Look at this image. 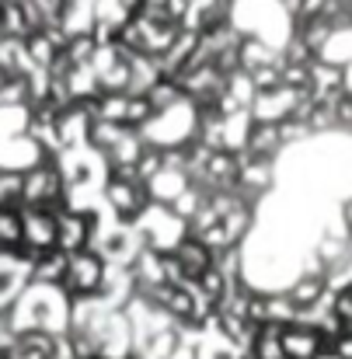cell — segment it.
<instances>
[{"label":"cell","mask_w":352,"mask_h":359,"mask_svg":"<svg viewBox=\"0 0 352 359\" xmlns=\"http://www.w3.org/2000/svg\"><path fill=\"white\" fill-rule=\"evenodd\" d=\"M67 269H70V255H67V251H60V248L35 251L32 283H39V286H63V279H67Z\"/></svg>","instance_id":"5b68a950"},{"label":"cell","mask_w":352,"mask_h":359,"mask_svg":"<svg viewBox=\"0 0 352 359\" xmlns=\"http://www.w3.org/2000/svg\"><path fill=\"white\" fill-rule=\"evenodd\" d=\"M206 199H210V192H203L199 185H189V189L171 203V213H175L182 224H192V220L199 217V210L206 206Z\"/></svg>","instance_id":"9c48e42d"},{"label":"cell","mask_w":352,"mask_h":359,"mask_svg":"<svg viewBox=\"0 0 352 359\" xmlns=\"http://www.w3.org/2000/svg\"><path fill=\"white\" fill-rule=\"evenodd\" d=\"M279 136H283V147H297L300 140H311L314 133H311V126L300 119H286L279 126Z\"/></svg>","instance_id":"8fae6325"},{"label":"cell","mask_w":352,"mask_h":359,"mask_svg":"<svg viewBox=\"0 0 352 359\" xmlns=\"http://www.w3.org/2000/svg\"><path fill=\"white\" fill-rule=\"evenodd\" d=\"M318 359H342V356H339L335 349H325V353H321V356H318Z\"/></svg>","instance_id":"5bb4252c"},{"label":"cell","mask_w":352,"mask_h":359,"mask_svg":"<svg viewBox=\"0 0 352 359\" xmlns=\"http://www.w3.org/2000/svg\"><path fill=\"white\" fill-rule=\"evenodd\" d=\"M332 311L339 314V321L352 332V286H346L342 293H332Z\"/></svg>","instance_id":"7c38bea8"},{"label":"cell","mask_w":352,"mask_h":359,"mask_svg":"<svg viewBox=\"0 0 352 359\" xmlns=\"http://www.w3.org/2000/svg\"><path fill=\"white\" fill-rule=\"evenodd\" d=\"M304 91H293V88H272V91H258L255 102H251V119L262 122V126H283L286 119H293L297 105H300Z\"/></svg>","instance_id":"7a4b0ae2"},{"label":"cell","mask_w":352,"mask_h":359,"mask_svg":"<svg viewBox=\"0 0 352 359\" xmlns=\"http://www.w3.org/2000/svg\"><path fill=\"white\" fill-rule=\"evenodd\" d=\"M171 255H175V262L185 269V276H189V279H203V276L217 265V251H213L206 241L192 238V234L182 241V244L171 251Z\"/></svg>","instance_id":"3957f363"},{"label":"cell","mask_w":352,"mask_h":359,"mask_svg":"<svg viewBox=\"0 0 352 359\" xmlns=\"http://www.w3.org/2000/svg\"><path fill=\"white\" fill-rule=\"evenodd\" d=\"M325 349H328V342L314 328H304V325L283 328V353H286V359H318Z\"/></svg>","instance_id":"277c9868"},{"label":"cell","mask_w":352,"mask_h":359,"mask_svg":"<svg viewBox=\"0 0 352 359\" xmlns=\"http://www.w3.org/2000/svg\"><path fill=\"white\" fill-rule=\"evenodd\" d=\"M283 88L307 91L311 88V67H304V63H283Z\"/></svg>","instance_id":"30bf717a"},{"label":"cell","mask_w":352,"mask_h":359,"mask_svg":"<svg viewBox=\"0 0 352 359\" xmlns=\"http://www.w3.org/2000/svg\"><path fill=\"white\" fill-rule=\"evenodd\" d=\"M283 136H279V126H262L255 122L251 129V140H248V150L241 157H251V161H276L283 154Z\"/></svg>","instance_id":"8992f818"},{"label":"cell","mask_w":352,"mask_h":359,"mask_svg":"<svg viewBox=\"0 0 352 359\" xmlns=\"http://www.w3.org/2000/svg\"><path fill=\"white\" fill-rule=\"evenodd\" d=\"M105 276H109V262L102 255L77 251V255H70V269H67V279L60 290L70 300H91V297H102Z\"/></svg>","instance_id":"6da1fadb"},{"label":"cell","mask_w":352,"mask_h":359,"mask_svg":"<svg viewBox=\"0 0 352 359\" xmlns=\"http://www.w3.org/2000/svg\"><path fill=\"white\" fill-rule=\"evenodd\" d=\"M251 356L255 359H286L283 353V328L279 325H262L258 328V339L251 346Z\"/></svg>","instance_id":"ba28073f"},{"label":"cell","mask_w":352,"mask_h":359,"mask_svg":"<svg viewBox=\"0 0 352 359\" xmlns=\"http://www.w3.org/2000/svg\"><path fill=\"white\" fill-rule=\"evenodd\" d=\"M25 244V213L0 210V251H14Z\"/></svg>","instance_id":"52a82bcc"},{"label":"cell","mask_w":352,"mask_h":359,"mask_svg":"<svg viewBox=\"0 0 352 359\" xmlns=\"http://www.w3.org/2000/svg\"><path fill=\"white\" fill-rule=\"evenodd\" d=\"M332 349H335V353H339L342 359H352V332H346V335H342V339H339Z\"/></svg>","instance_id":"4fadbf2b"}]
</instances>
